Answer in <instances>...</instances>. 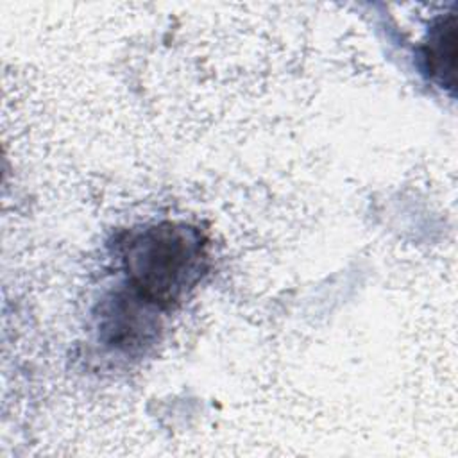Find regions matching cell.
I'll list each match as a JSON object with an SVG mask.
<instances>
[{
    "label": "cell",
    "mask_w": 458,
    "mask_h": 458,
    "mask_svg": "<svg viewBox=\"0 0 458 458\" xmlns=\"http://www.w3.org/2000/svg\"><path fill=\"white\" fill-rule=\"evenodd\" d=\"M98 310V336L107 347L134 352L157 338L159 308L132 288L129 292H114L100 302Z\"/></svg>",
    "instance_id": "obj_2"
},
{
    "label": "cell",
    "mask_w": 458,
    "mask_h": 458,
    "mask_svg": "<svg viewBox=\"0 0 458 458\" xmlns=\"http://www.w3.org/2000/svg\"><path fill=\"white\" fill-rule=\"evenodd\" d=\"M129 286L159 310L182 302L209 270L206 234L186 222L134 227L118 243Z\"/></svg>",
    "instance_id": "obj_1"
},
{
    "label": "cell",
    "mask_w": 458,
    "mask_h": 458,
    "mask_svg": "<svg viewBox=\"0 0 458 458\" xmlns=\"http://www.w3.org/2000/svg\"><path fill=\"white\" fill-rule=\"evenodd\" d=\"M420 59L424 73L440 88L451 93L456 88V16H438L420 47Z\"/></svg>",
    "instance_id": "obj_3"
}]
</instances>
